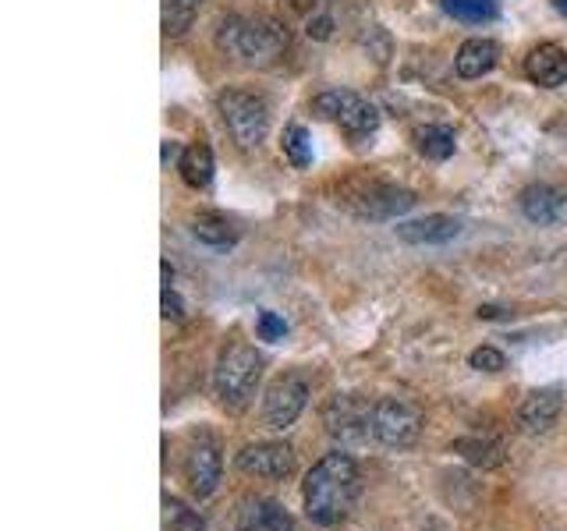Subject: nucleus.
Listing matches in <instances>:
<instances>
[{
	"label": "nucleus",
	"mask_w": 567,
	"mask_h": 531,
	"mask_svg": "<svg viewBox=\"0 0 567 531\" xmlns=\"http://www.w3.org/2000/svg\"><path fill=\"white\" fill-rule=\"evenodd\" d=\"M337 124H341V132L348 135V138H354V142H362V138H369L372 132L380 128V111L372 106L369 100H362V96H354L351 103H348V111L337 117Z\"/></svg>",
	"instance_id": "a211bd4d"
},
{
	"label": "nucleus",
	"mask_w": 567,
	"mask_h": 531,
	"mask_svg": "<svg viewBox=\"0 0 567 531\" xmlns=\"http://www.w3.org/2000/svg\"><path fill=\"white\" fill-rule=\"evenodd\" d=\"M203 0H164V32L167 35H185L199 14Z\"/></svg>",
	"instance_id": "4be33fe9"
},
{
	"label": "nucleus",
	"mask_w": 567,
	"mask_h": 531,
	"mask_svg": "<svg viewBox=\"0 0 567 531\" xmlns=\"http://www.w3.org/2000/svg\"><path fill=\"white\" fill-rule=\"evenodd\" d=\"M259 379H262V358L256 354V347H248V344L224 347L217 372H213V386H217V397L224 407L241 412V407L252 400Z\"/></svg>",
	"instance_id": "7ed1b4c3"
},
{
	"label": "nucleus",
	"mask_w": 567,
	"mask_h": 531,
	"mask_svg": "<svg viewBox=\"0 0 567 531\" xmlns=\"http://www.w3.org/2000/svg\"><path fill=\"white\" fill-rule=\"evenodd\" d=\"M461 235V220L443 217V212H433V217L422 220H408L398 223V238L408 244H447Z\"/></svg>",
	"instance_id": "ddd939ff"
},
{
	"label": "nucleus",
	"mask_w": 567,
	"mask_h": 531,
	"mask_svg": "<svg viewBox=\"0 0 567 531\" xmlns=\"http://www.w3.org/2000/svg\"><path fill=\"white\" fill-rule=\"evenodd\" d=\"M164 319H171V323H182L185 319V305H182V298H177L174 283L164 288Z\"/></svg>",
	"instance_id": "c85d7f7f"
},
{
	"label": "nucleus",
	"mask_w": 567,
	"mask_h": 531,
	"mask_svg": "<svg viewBox=\"0 0 567 531\" xmlns=\"http://www.w3.org/2000/svg\"><path fill=\"white\" fill-rule=\"evenodd\" d=\"M280 149H284V156H288L295 167H309L312 164V138H309L306 128H301V124H291V128L284 132Z\"/></svg>",
	"instance_id": "b1692460"
},
{
	"label": "nucleus",
	"mask_w": 567,
	"mask_h": 531,
	"mask_svg": "<svg viewBox=\"0 0 567 531\" xmlns=\"http://www.w3.org/2000/svg\"><path fill=\"white\" fill-rule=\"evenodd\" d=\"M525 75L543 88H557L567 82V50L557 43H539L525 58Z\"/></svg>",
	"instance_id": "f8f14e48"
},
{
	"label": "nucleus",
	"mask_w": 567,
	"mask_h": 531,
	"mask_svg": "<svg viewBox=\"0 0 567 531\" xmlns=\"http://www.w3.org/2000/svg\"><path fill=\"white\" fill-rule=\"evenodd\" d=\"M217 46L245 64H270L288 50V29H280L270 18L230 14L217 29Z\"/></svg>",
	"instance_id": "f03ea898"
},
{
	"label": "nucleus",
	"mask_w": 567,
	"mask_h": 531,
	"mask_svg": "<svg viewBox=\"0 0 567 531\" xmlns=\"http://www.w3.org/2000/svg\"><path fill=\"white\" fill-rule=\"evenodd\" d=\"M185 478H188V489L199 496V500H206V496H213V489H217V482H220V450H217V442H213L209 436H199L192 442L188 460H185Z\"/></svg>",
	"instance_id": "9d476101"
},
{
	"label": "nucleus",
	"mask_w": 567,
	"mask_h": 531,
	"mask_svg": "<svg viewBox=\"0 0 567 531\" xmlns=\"http://www.w3.org/2000/svg\"><path fill=\"white\" fill-rule=\"evenodd\" d=\"M192 235L195 241H203L209 248H230L238 241V227L227 217H220V212H199V217L192 220Z\"/></svg>",
	"instance_id": "6ab92c4d"
},
{
	"label": "nucleus",
	"mask_w": 567,
	"mask_h": 531,
	"mask_svg": "<svg viewBox=\"0 0 567 531\" xmlns=\"http://www.w3.org/2000/svg\"><path fill=\"white\" fill-rule=\"evenodd\" d=\"M522 212L532 223H557L564 212V195L549 185H528L522 191Z\"/></svg>",
	"instance_id": "dca6fc26"
},
{
	"label": "nucleus",
	"mask_w": 567,
	"mask_h": 531,
	"mask_svg": "<svg viewBox=\"0 0 567 531\" xmlns=\"http://www.w3.org/2000/svg\"><path fill=\"white\" fill-rule=\"evenodd\" d=\"M306 404H309V383L301 376H280L277 383H270V389H266V400H262L266 429L284 433L288 425L298 421L301 412H306Z\"/></svg>",
	"instance_id": "0eeeda50"
},
{
	"label": "nucleus",
	"mask_w": 567,
	"mask_h": 531,
	"mask_svg": "<svg viewBox=\"0 0 567 531\" xmlns=\"http://www.w3.org/2000/svg\"><path fill=\"white\" fill-rule=\"evenodd\" d=\"M238 531H295V521L274 500H248L238 510Z\"/></svg>",
	"instance_id": "4468645a"
},
{
	"label": "nucleus",
	"mask_w": 567,
	"mask_h": 531,
	"mask_svg": "<svg viewBox=\"0 0 567 531\" xmlns=\"http://www.w3.org/2000/svg\"><path fill=\"white\" fill-rule=\"evenodd\" d=\"M217 111L227 124L230 138L241 149H256L266 138V132H270V106H266L259 93H248V88H224L217 96Z\"/></svg>",
	"instance_id": "20e7f679"
},
{
	"label": "nucleus",
	"mask_w": 567,
	"mask_h": 531,
	"mask_svg": "<svg viewBox=\"0 0 567 531\" xmlns=\"http://www.w3.org/2000/svg\"><path fill=\"white\" fill-rule=\"evenodd\" d=\"M504 309H496V305H478V319H501Z\"/></svg>",
	"instance_id": "7c9ffc66"
},
{
	"label": "nucleus",
	"mask_w": 567,
	"mask_h": 531,
	"mask_svg": "<svg viewBox=\"0 0 567 531\" xmlns=\"http://www.w3.org/2000/svg\"><path fill=\"white\" fill-rule=\"evenodd\" d=\"M344 206L359 212V217H369V220H390V217H401V212L412 209L415 206V195L408 191V188L369 181V185L351 188Z\"/></svg>",
	"instance_id": "423d86ee"
},
{
	"label": "nucleus",
	"mask_w": 567,
	"mask_h": 531,
	"mask_svg": "<svg viewBox=\"0 0 567 531\" xmlns=\"http://www.w3.org/2000/svg\"><path fill=\"white\" fill-rule=\"evenodd\" d=\"M351 100H354V93H348V88H327V93H319L312 100V114L319 121H337V117L348 111Z\"/></svg>",
	"instance_id": "393cba45"
},
{
	"label": "nucleus",
	"mask_w": 567,
	"mask_h": 531,
	"mask_svg": "<svg viewBox=\"0 0 567 531\" xmlns=\"http://www.w3.org/2000/svg\"><path fill=\"white\" fill-rule=\"evenodd\" d=\"M560 407H564V397L557 386L549 389H532V394L522 400L518 407V425L525 433L539 436L546 429H554V421L560 418Z\"/></svg>",
	"instance_id": "9b49d317"
},
{
	"label": "nucleus",
	"mask_w": 567,
	"mask_h": 531,
	"mask_svg": "<svg viewBox=\"0 0 567 531\" xmlns=\"http://www.w3.org/2000/svg\"><path fill=\"white\" fill-rule=\"evenodd\" d=\"M284 333H288V326H284V319L277 312H262L259 315V336H262V341H284Z\"/></svg>",
	"instance_id": "cd10ccee"
},
{
	"label": "nucleus",
	"mask_w": 567,
	"mask_h": 531,
	"mask_svg": "<svg viewBox=\"0 0 567 531\" xmlns=\"http://www.w3.org/2000/svg\"><path fill=\"white\" fill-rule=\"evenodd\" d=\"M496 61H501V46H496L493 40H465L454 58V71L461 79H483L486 71L496 67Z\"/></svg>",
	"instance_id": "2eb2a0df"
},
{
	"label": "nucleus",
	"mask_w": 567,
	"mask_h": 531,
	"mask_svg": "<svg viewBox=\"0 0 567 531\" xmlns=\"http://www.w3.org/2000/svg\"><path fill=\"white\" fill-rule=\"evenodd\" d=\"M422 433V412L404 397H383L372 404V436L383 447H412Z\"/></svg>",
	"instance_id": "39448f33"
},
{
	"label": "nucleus",
	"mask_w": 567,
	"mask_h": 531,
	"mask_svg": "<svg viewBox=\"0 0 567 531\" xmlns=\"http://www.w3.org/2000/svg\"><path fill=\"white\" fill-rule=\"evenodd\" d=\"M164 528L167 531H203L199 513H192L182 500H164Z\"/></svg>",
	"instance_id": "a878e982"
},
{
	"label": "nucleus",
	"mask_w": 567,
	"mask_h": 531,
	"mask_svg": "<svg viewBox=\"0 0 567 531\" xmlns=\"http://www.w3.org/2000/svg\"><path fill=\"white\" fill-rule=\"evenodd\" d=\"M177 170H182V181L188 188H206L213 181V170H217V164H213V153H209L206 142H195V146L182 149Z\"/></svg>",
	"instance_id": "f3484780"
},
{
	"label": "nucleus",
	"mask_w": 567,
	"mask_h": 531,
	"mask_svg": "<svg viewBox=\"0 0 567 531\" xmlns=\"http://www.w3.org/2000/svg\"><path fill=\"white\" fill-rule=\"evenodd\" d=\"M468 365L472 368H478V372H501L504 365H507V358L496 347H475L472 354H468Z\"/></svg>",
	"instance_id": "bb28decb"
},
{
	"label": "nucleus",
	"mask_w": 567,
	"mask_h": 531,
	"mask_svg": "<svg viewBox=\"0 0 567 531\" xmlns=\"http://www.w3.org/2000/svg\"><path fill=\"white\" fill-rule=\"evenodd\" d=\"M454 450L475 468H496L504 460V447L489 436H465V439L454 442Z\"/></svg>",
	"instance_id": "aec40b11"
},
{
	"label": "nucleus",
	"mask_w": 567,
	"mask_h": 531,
	"mask_svg": "<svg viewBox=\"0 0 567 531\" xmlns=\"http://www.w3.org/2000/svg\"><path fill=\"white\" fill-rule=\"evenodd\" d=\"M301 496H306V513L316 524H341L359 496V468L348 454L333 450L306 475Z\"/></svg>",
	"instance_id": "f257e3e1"
},
{
	"label": "nucleus",
	"mask_w": 567,
	"mask_h": 531,
	"mask_svg": "<svg viewBox=\"0 0 567 531\" xmlns=\"http://www.w3.org/2000/svg\"><path fill=\"white\" fill-rule=\"evenodd\" d=\"M309 40H330V32H333V18L327 14H319V18H309Z\"/></svg>",
	"instance_id": "c756f323"
},
{
	"label": "nucleus",
	"mask_w": 567,
	"mask_h": 531,
	"mask_svg": "<svg viewBox=\"0 0 567 531\" xmlns=\"http://www.w3.org/2000/svg\"><path fill=\"white\" fill-rule=\"evenodd\" d=\"M419 138V153L430 156V159H451L454 156V132L447 124H425V128L415 135Z\"/></svg>",
	"instance_id": "412c9836"
},
{
	"label": "nucleus",
	"mask_w": 567,
	"mask_h": 531,
	"mask_svg": "<svg viewBox=\"0 0 567 531\" xmlns=\"http://www.w3.org/2000/svg\"><path fill=\"white\" fill-rule=\"evenodd\" d=\"M238 471L277 482V478H288L295 471V450L288 442H256V447H245L238 454Z\"/></svg>",
	"instance_id": "1a4fd4ad"
},
{
	"label": "nucleus",
	"mask_w": 567,
	"mask_h": 531,
	"mask_svg": "<svg viewBox=\"0 0 567 531\" xmlns=\"http://www.w3.org/2000/svg\"><path fill=\"white\" fill-rule=\"evenodd\" d=\"M443 11L457 18V22L478 25V22H493L496 18V0H443Z\"/></svg>",
	"instance_id": "5701e85b"
},
{
	"label": "nucleus",
	"mask_w": 567,
	"mask_h": 531,
	"mask_svg": "<svg viewBox=\"0 0 567 531\" xmlns=\"http://www.w3.org/2000/svg\"><path fill=\"white\" fill-rule=\"evenodd\" d=\"M323 421H327V433L341 442H359L372 433V407L365 400H359L354 394H337L327 412H323Z\"/></svg>",
	"instance_id": "6e6552de"
},
{
	"label": "nucleus",
	"mask_w": 567,
	"mask_h": 531,
	"mask_svg": "<svg viewBox=\"0 0 567 531\" xmlns=\"http://www.w3.org/2000/svg\"><path fill=\"white\" fill-rule=\"evenodd\" d=\"M554 8H557V11H560L564 18H567V0H554Z\"/></svg>",
	"instance_id": "2f4dec72"
}]
</instances>
